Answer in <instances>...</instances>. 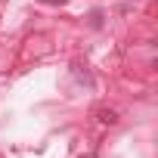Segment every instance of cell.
I'll use <instances>...</instances> for the list:
<instances>
[{
    "label": "cell",
    "instance_id": "obj_1",
    "mask_svg": "<svg viewBox=\"0 0 158 158\" xmlns=\"http://www.w3.org/2000/svg\"><path fill=\"white\" fill-rule=\"evenodd\" d=\"M96 115H99V121H102V124H115V121H118V115H115L112 109H99Z\"/></svg>",
    "mask_w": 158,
    "mask_h": 158
}]
</instances>
